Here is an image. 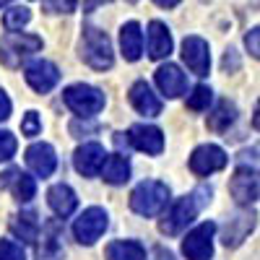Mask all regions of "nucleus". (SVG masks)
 <instances>
[{
  "instance_id": "33",
  "label": "nucleus",
  "mask_w": 260,
  "mask_h": 260,
  "mask_svg": "<svg viewBox=\"0 0 260 260\" xmlns=\"http://www.w3.org/2000/svg\"><path fill=\"white\" fill-rule=\"evenodd\" d=\"M45 6L50 13H73L78 0H45Z\"/></svg>"
},
{
  "instance_id": "1",
  "label": "nucleus",
  "mask_w": 260,
  "mask_h": 260,
  "mask_svg": "<svg viewBox=\"0 0 260 260\" xmlns=\"http://www.w3.org/2000/svg\"><path fill=\"white\" fill-rule=\"evenodd\" d=\"M208 201H211V187H198L195 192L185 195V198H180L175 206L167 211V216L161 219L159 229H161L164 234H180V232L195 219V216H198V211H201Z\"/></svg>"
},
{
  "instance_id": "3",
  "label": "nucleus",
  "mask_w": 260,
  "mask_h": 260,
  "mask_svg": "<svg viewBox=\"0 0 260 260\" xmlns=\"http://www.w3.org/2000/svg\"><path fill=\"white\" fill-rule=\"evenodd\" d=\"M169 203V187L159 180H146L130 192V208L138 216H156Z\"/></svg>"
},
{
  "instance_id": "20",
  "label": "nucleus",
  "mask_w": 260,
  "mask_h": 260,
  "mask_svg": "<svg viewBox=\"0 0 260 260\" xmlns=\"http://www.w3.org/2000/svg\"><path fill=\"white\" fill-rule=\"evenodd\" d=\"M172 52V34L167 24L161 21H151L148 24V57L151 60H164Z\"/></svg>"
},
{
  "instance_id": "6",
  "label": "nucleus",
  "mask_w": 260,
  "mask_h": 260,
  "mask_svg": "<svg viewBox=\"0 0 260 260\" xmlns=\"http://www.w3.org/2000/svg\"><path fill=\"white\" fill-rule=\"evenodd\" d=\"M107 224H110L107 211L99 208V206H91L73 221V234H76V240L81 245H94L99 237L107 232Z\"/></svg>"
},
{
  "instance_id": "38",
  "label": "nucleus",
  "mask_w": 260,
  "mask_h": 260,
  "mask_svg": "<svg viewBox=\"0 0 260 260\" xmlns=\"http://www.w3.org/2000/svg\"><path fill=\"white\" fill-rule=\"evenodd\" d=\"M252 127L260 130V102L255 104V112H252Z\"/></svg>"
},
{
  "instance_id": "18",
  "label": "nucleus",
  "mask_w": 260,
  "mask_h": 260,
  "mask_svg": "<svg viewBox=\"0 0 260 260\" xmlns=\"http://www.w3.org/2000/svg\"><path fill=\"white\" fill-rule=\"evenodd\" d=\"M0 187H11L13 192V198L21 201V203H26L34 198V192H37V185L29 175H24L21 169H8L6 175H0Z\"/></svg>"
},
{
  "instance_id": "40",
  "label": "nucleus",
  "mask_w": 260,
  "mask_h": 260,
  "mask_svg": "<svg viewBox=\"0 0 260 260\" xmlns=\"http://www.w3.org/2000/svg\"><path fill=\"white\" fill-rule=\"evenodd\" d=\"M127 3H136V0H127Z\"/></svg>"
},
{
  "instance_id": "16",
  "label": "nucleus",
  "mask_w": 260,
  "mask_h": 260,
  "mask_svg": "<svg viewBox=\"0 0 260 260\" xmlns=\"http://www.w3.org/2000/svg\"><path fill=\"white\" fill-rule=\"evenodd\" d=\"M156 86L161 89V94H167L169 99H175V96L187 91V76L177 68V65L167 62V65H161V68L156 71Z\"/></svg>"
},
{
  "instance_id": "24",
  "label": "nucleus",
  "mask_w": 260,
  "mask_h": 260,
  "mask_svg": "<svg viewBox=\"0 0 260 260\" xmlns=\"http://www.w3.org/2000/svg\"><path fill=\"white\" fill-rule=\"evenodd\" d=\"M234 117H237V107L232 102H221L213 110V115H208V127L216 130V133H224V130L234 122Z\"/></svg>"
},
{
  "instance_id": "10",
  "label": "nucleus",
  "mask_w": 260,
  "mask_h": 260,
  "mask_svg": "<svg viewBox=\"0 0 260 260\" xmlns=\"http://www.w3.org/2000/svg\"><path fill=\"white\" fill-rule=\"evenodd\" d=\"M24 76H26V83L31 86L37 94L52 91L55 86H57V81H60L57 65L50 62V60H34V62H29L26 71H24Z\"/></svg>"
},
{
  "instance_id": "22",
  "label": "nucleus",
  "mask_w": 260,
  "mask_h": 260,
  "mask_svg": "<svg viewBox=\"0 0 260 260\" xmlns=\"http://www.w3.org/2000/svg\"><path fill=\"white\" fill-rule=\"evenodd\" d=\"M104 257L107 260H146V250L136 240H117L107 245Z\"/></svg>"
},
{
  "instance_id": "32",
  "label": "nucleus",
  "mask_w": 260,
  "mask_h": 260,
  "mask_svg": "<svg viewBox=\"0 0 260 260\" xmlns=\"http://www.w3.org/2000/svg\"><path fill=\"white\" fill-rule=\"evenodd\" d=\"M245 47H247V52H250L255 60H260V26H252V29L245 34Z\"/></svg>"
},
{
  "instance_id": "13",
  "label": "nucleus",
  "mask_w": 260,
  "mask_h": 260,
  "mask_svg": "<svg viewBox=\"0 0 260 260\" xmlns=\"http://www.w3.org/2000/svg\"><path fill=\"white\" fill-rule=\"evenodd\" d=\"M127 141L148 156H159L164 151V133L156 125H133L127 130Z\"/></svg>"
},
{
  "instance_id": "11",
  "label": "nucleus",
  "mask_w": 260,
  "mask_h": 260,
  "mask_svg": "<svg viewBox=\"0 0 260 260\" xmlns=\"http://www.w3.org/2000/svg\"><path fill=\"white\" fill-rule=\"evenodd\" d=\"M107 159L110 156H107V151H104L102 143H83V146L76 148V154H73V164H76V169L81 172L83 177L102 175Z\"/></svg>"
},
{
  "instance_id": "36",
  "label": "nucleus",
  "mask_w": 260,
  "mask_h": 260,
  "mask_svg": "<svg viewBox=\"0 0 260 260\" xmlns=\"http://www.w3.org/2000/svg\"><path fill=\"white\" fill-rule=\"evenodd\" d=\"M104 3H112V0H86L83 8H86V11H94L96 6H104Z\"/></svg>"
},
{
  "instance_id": "29",
  "label": "nucleus",
  "mask_w": 260,
  "mask_h": 260,
  "mask_svg": "<svg viewBox=\"0 0 260 260\" xmlns=\"http://www.w3.org/2000/svg\"><path fill=\"white\" fill-rule=\"evenodd\" d=\"M0 260H26L24 247L13 240H0Z\"/></svg>"
},
{
  "instance_id": "19",
  "label": "nucleus",
  "mask_w": 260,
  "mask_h": 260,
  "mask_svg": "<svg viewBox=\"0 0 260 260\" xmlns=\"http://www.w3.org/2000/svg\"><path fill=\"white\" fill-rule=\"evenodd\" d=\"M120 50H122V57L127 62H136L143 55V31L138 26V21L122 24V29H120Z\"/></svg>"
},
{
  "instance_id": "15",
  "label": "nucleus",
  "mask_w": 260,
  "mask_h": 260,
  "mask_svg": "<svg viewBox=\"0 0 260 260\" xmlns=\"http://www.w3.org/2000/svg\"><path fill=\"white\" fill-rule=\"evenodd\" d=\"M26 164L34 172L37 177H50L55 167H57V156H55V148L50 143H34L26 148Z\"/></svg>"
},
{
  "instance_id": "17",
  "label": "nucleus",
  "mask_w": 260,
  "mask_h": 260,
  "mask_svg": "<svg viewBox=\"0 0 260 260\" xmlns=\"http://www.w3.org/2000/svg\"><path fill=\"white\" fill-rule=\"evenodd\" d=\"M130 104L136 107V112H141L146 117H154V115L161 112V102L154 91H151V86L146 81H136L130 86Z\"/></svg>"
},
{
  "instance_id": "28",
  "label": "nucleus",
  "mask_w": 260,
  "mask_h": 260,
  "mask_svg": "<svg viewBox=\"0 0 260 260\" xmlns=\"http://www.w3.org/2000/svg\"><path fill=\"white\" fill-rule=\"evenodd\" d=\"M21 133L29 136V138H34V136H39V133H42V120H39V112L29 110V112L24 115V120H21Z\"/></svg>"
},
{
  "instance_id": "21",
  "label": "nucleus",
  "mask_w": 260,
  "mask_h": 260,
  "mask_svg": "<svg viewBox=\"0 0 260 260\" xmlns=\"http://www.w3.org/2000/svg\"><path fill=\"white\" fill-rule=\"evenodd\" d=\"M47 203H50V208L60 216V219H65V216H71L76 211L78 198H76V192H73L71 185L60 182V185H52L47 190Z\"/></svg>"
},
{
  "instance_id": "12",
  "label": "nucleus",
  "mask_w": 260,
  "mask_h": 260,
  "mask_svg": "<svg viewBox=\"0 0 260 260\" xmlns=\"http://www.w3.org/2000/svg\"><path fill=\"white\" fill-rule=\"evenodd\" d=\"M182 60L195 76H208L211 71V50L208 42L201 37H187L182 42Z\"/></svg>"
},
{
  "instance_id": "34",
  "label": "nucleus",
  "mask_w": 260,
  "mask_h": 260,
  "mask_svg": "<svg viewBox=\"0 0 260 260\" xmlns=\"http://www.w3.org/2000/svg\"><path fill=\"white\" fill-rule=\"evenodd\" d=\"M11 110H13V107H11V99H8V94H6L3 89H0V122L11 117Z\"/></svg>"
},
{
  "instance_id": "27",
  "label": "nucleus",
  "mask_w": 260,
  "mask_h": 260,
  "mask_svg": "<svg viewBox=\"0 0 260 260\" xmlns=\"http://www.w3.org/2000/svg\"><path fill=\"white\" fill-rule=\"evenodd\" d=\"M211 99H213V91L208 89V86H195L192 94L187 96V107L195 110V112H203V110H208Z\"/></svg>"
},
{
  "instance_id": "37",
  "label": "nucleus",
  "mask_w": 260,
  "mask_h": 260,
  "mask_svg": "<svg viewBox=\"0 0 260 260\" xmlns=\"http://www.w3.org/2000/svg\"><path fill=\"white\" fill-rule=\"evenodd\" d=\"M156 6H161V8H175V6H180L182 0H154Z\"/></svg>"
},
{
  "instance_id": "14",
  "label": "nucleus",
  "mask_w": 260,
  "mask_h": 260,
  "mask_svg": "<svg viewBox=\"0 0 260 260\" xmlns=\"http://www.w3.org/2000/svg\"><path fill=\"white\" fill-rule=\"evenodd\" d=\"M255 224H257L255 211H240V213H234L232 219L226 221L224 234H221L224 247H240L247 240V234L255 229Z\"/></svg>"
},
{
  "instance_id": "31",
  "label": "nucleus",
  "mask_w": 260,
  "mask_h": 260,
  "mask_svg": "<svg viewBox=\"0 0 260 260\" xmlns=\"http://www.w3.org/2000/svg\"><path fill=\"white\" fill-rule=\"evenodd\" d=\"M237 161H240L242 167H252V169H260V143L250 146V148H242L240 154H237Z\"/></svg>"
},
{
  "instance_id": "8",
  "label": "nucleus",
  "mask_w": 260,
  "mask_h": 260,
  "mask_svg": "<svg viewBox=\"0 0 260 260\" xmlns=\"http://www.w3.org/2000/svg\"><path fill=\"white\" fill-rule=\"evenodd\" d=\"M213 234H216V224L206 221L201 226H195L192 232H187V237L182 240V252L187 260H208L213 255Z\"/></svg>"
},
{
  "instance_id": "9",
  "label": "nucleus",
  "mask_w": 260,
  "mask_h": 260,
  "mask_svg": "<svg viewBox=\"0 0 260 260\" xmlns=\"http://www.w3.org/2000/svg\"><path fill=\"white\" fill-rule=\"evenodd\" d=\"M226 154H224V148L221 146H213V143H206V146H198L192 151V156H190V169H192V175H198V177H208L213 175V172H219L226 167Z\"/></svg>"
},
{
  "instance_id": "2",
  "label": "nucleus",
  "mask_w": 260,
  "mask_h": 260,
  "mask_svg": "<svg viewBox=\"0 0 260 260\" xmlns=\"http://www.w3.org/2000/svg\"><path fill=\"white\" fill-rule=\"evenodd\" d=\"M78 55L94 71H110L112 62H115V52H112L110 37H107V31H102L96 26H83Z\"/></svg>"
},
{
  "instance_id": "26",
  "label": "nucleus",
  "mask_w": 260,
  "mask_h": 260,
  "mask_svg": "<svg viewBox=\"0 0 260 260\" xmlns=\"http://www.w3.org/2000/svg\"><path fill=\"white\" fill-rule=\"evenodd\" d=\"M29 21H31V11H29V8H21V6L6 11V16H3V24H6L8 31H16V29H21V26H26Z\"/></svg>"
},
{
  "instance_id": "35",
  "label": "nucleus",
  "mask_w": 260,
  "mask_h": 260,
  "mask_svg": "<svg viewBox=\"0 0 260 260\" xmlns=\"http://www.w3.org/2000/svg\"><path fill=\"white\" fill-rule=\"evenodd\" d=\"M229 65H232V68H237V65H240V62H237V55H234V50H229V52L224 55V68H229Z\"/></svg>"
},
{
  "instance_id": "4",
  "label": "nucleus",
  "mask_w": 260,
  "mask_h": 260,
  "mask_svg": "<svg viewBox=\"0 0 260 260\" xmlns=\"http://www.w3.org/2000/svg\"><path fill=\"white\" fill-rule=\"evenodd\" d=\"M62 102L71 112L81 115V117H91L96 112L104 110V94L96 89V86L89 83H73L62 91Z\"/></svg>"
},
{
  "instance_id": "25",
  "label": "nucleus",
  "mask_w": 260,
  "mask_h": 260,
  "mask_svg": "<svg viewBox=\"0 0 260 260\" xmlns=\"http://www.w3.org/2000/svg\"><path fill=\"white\" fill-rule=\"evenodd\" d=\"M11 229H13V234H18L24 242H34L39 224H37V219H34V213H21V216H13Z\"/></svg>"
},
{
  "instance_id": "5",
  "label": "nucleus",
  "mask_w": 260,
  "mask_h": 260,
  "mask_svg": "<svg viewBox=\"0 0 260 260\" xmlns=\"http://www.w3.org/2000/svg\"><path fill=\"white\" fill-rule=\"evenodd\" d=\"M42 50V39L34 37V34H18V31H11L0 39V62L8 65V68H16V65L29 57L31 52H39Z\"/></svg>"
},
{
  "instance_id": "23",
  "label": "nucleus",
  "mask_w": 260,
  "mask_h": 260,
  "mask_svg": "<svg viewBox=\"0 0 260 260\" xmlns=\"http://www.w3.org/2000/svg\"><path fill=\"white\" fill-rule=\"evenodd\" d=\"M102 175H104V182H110V185H125L130 180V161L125 156L115 154L107 159Z\"/></svg>"
},
{
  "instance_id": "39",
  "label": "nucleus",
  "mask_w": 260,
  "mask_h": 260,
  "mask_svg": "<svg viewBox=\"0 0 260 260\" xmlns=\"http://www.w3.org/2000/svg\"><path fill=\"white\" fill-rule=\"evenodd\" d=\"M6 3H11V0H0V8H3V6H6Z\"/></svg>"
},
{
  "instance_id": "7",
  "label": "nucleus",
  "mask_w": 260,
  "mask_h": 260,
  "mask_svg": "<svg viewBox=\"0 0 260 260\" xmlns=\"http://www.w3.org/2000/svg\"><path fill=\"white\" fill-rule=\"evenodd\" d=\"M229 192L240 206H252L260 198V172L252 167H240L229 182Z\"/></svg>"
},
{
  "instance_id": "30",
  "label": "nucleus",
  "mask_w": 260,
  "mask_h": 260,
  "mask_svg": "<svg viewBox=\"0 0 260 260\" xmlns=\"http://www.w3.org/2000/svg\"><path fill=\"white\" fill-rule=\"evenodd\" d=\"M16 148H18L16 136L8 133V130H0V161H8L16 154Z\"/></svg>"
}]
</instances>
